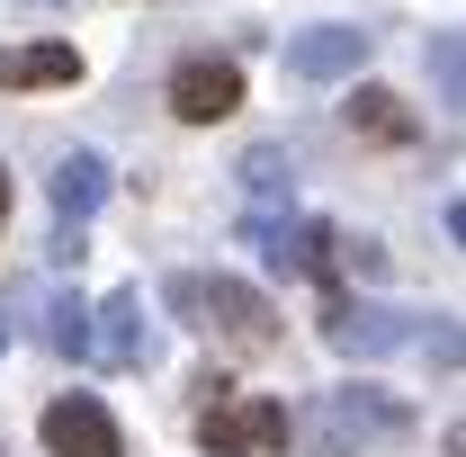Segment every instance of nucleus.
<instances>
[{
    "mask_svg": "<svg viewBox=\"0 0 466 457\" xmlns=\"http://www.w3.org/2000/svg\"><path fill=\"white\" fill-rule=\"evenodd\" d=\"M0 341H9V332H0Z\"/></svg>",
    "mask_w": 466,
    "mask_h": 457,
    "instance_id": "412c9836",
    "label": "nucleus"
},
{
    "mask_svg": "<svg viewBox=\"0 0 466 457\" xmlns=\"http://www.w3.org/2000/svg\"><path fill=\"white\" fill-rule=\"evenodd\" d=\"M0 225H9V171H0Z\"/></svg>",
    "mask_w": 466,
    "mask_h": 457,
    "instance_id": "6ab92c4d",
    "label": "nucleus"
},
{
    "mask_svg": "<svg viewBox=\"0 0 466 457\" xmlns=\"http://www.w3.org/2000/svg\"><path fill=\"white\" fill-rule=\"evenodd\" d=\"M341 269H350V279H386V242H368V233H341Z\"/></svg>",
    "mask_w": 466,
    "mask_h": 457,
    "instance_id": "dca6fc26",
    "label": "nucleus"
},
{
    "mask_svg": "<svg viewBox=\"0 0 466 457\" xmlns=\"http://www.w3.org/2000/svg\"><path fill=\"white\" fill-rule=\"evenodd\" d=\"M99 359L108 368H153V314H144V287H116L99 305Z\"/></svg>",
    "mask_w": 466,
    "mask_h": 457,
    "instance_id": "0eeeda50",
    "label": "nucleus"
},
{
    "mask_svg": "<svg viewBox=\"0 0 466 457\" xmlns=\"http://www.w3.org/2000/svg\"><path fill=\"white\" fill-rule=\"evenodd\" d=\"M449 233H458V242H466V198H458V207H449Z\"/></svg>",
    "mask_w": 466,
    "mask_h": 457,
    "instance_id": "a211bd4d",
    "label": "nucleus"
},
{
    "mask_svg": "<svg viewBox=\"0 0 466 457\" xmlns=\"http://www.w3.org/2000/svg\"><path fill=\"white\" fill-rule=\"evenodd\" d=\"M412 350H421V368H466V323H449V314H431V323L412 332Z\"/></svg>",
    "mask_w": 466,
    "mask_h": 457,
    "instance_id": "2eb2a0df",
    "label": "nucleus"
},
{
    "mask_svg": "<svg viewBox=\"0 0 466 457\" xmlns=\"http://www.w3.org/2000/svg\"><path fill=\"white\" fill-rule=\"evenodd\" d=\"M288 403H269V395H233L216 403V412H198V449L207 457H269V449H288Z\"/></svg>",
    "mask_w": 466,
    "mask_h": 457,
    "instance_id": "f257e3e1",
    "label": "nucleus"
},
{
    "mask_svg": "<svg viewBox=\"0 0 466 457\" xmlns=\"http://www.w3.org/2000/svg\"><path fill=\"white\" fill-rule=\"evenodd\" d=\"M341 126H350V135H368V144H412L404 99H395V90H377V81H359V90L341 99Z\"/></svg>",
    "mask_w": 466,
    "mask_h": 457,
    "instance_id": "9b49d317",
    "label": "nucleus"
},
{
    "mask_svg": "<svg viewBox=\"0 0 466 457\" xmlns=\"http://www.w3.org/2000/svg\"><path fill=\"white\" fill-rule=\"evenodd\" d=\"M404 421H412V412L386 395V386H341V395H323V449L350 457L359 440H395Z\"/></svg>",
    "mask_w": 466,
    "mask_h": 457,
    "instance_id": "20e7f679",
    "label": "nucleus"
},
{
    "mask_svg": "<svg viewBox=\"0 0 466 457\" xmlns=\"http://www.w3.org/2000/svg\"><path fill=\"white\" fill-rule=\"evenodd\" d=\"M207 314H216V332H225L233 350H269L279 341V305L251 279H225V269H216V279H207Z\"/></svg>",
    "mask_w": 466,
    "mask_h": 457,
    "instance_id": "423d86ee",
    "label": "nucleus"
},
{
    "mask_svg": "<svg viewBox=\"0 0 466 457\" xmlns=\"http://www.w3.org/2000/svg\"><path fill=\"white\" fill-rule=\"evenodd\" d=\"M46 341L63 359H99V314L81 305V296H55V323H46Z\"/></svg>",
    "mask_w": 466,
    "mask_h": 457,
    "instance_id": "4468645a",
    "label": "nucleus"
},
{
    "mask_svg": "<svg viewBox=\"0 0 466 457\" xmlns=\"http://www.w3.org/2000/svg\"><path fill=\"white\" fill-rule=\"evenodd\" d=\"M46 449L55 457H126V440H116V412L99 395H55L46 403Z\"/></svg>",
    "mask_w": 466,
    "mask_h": 457,
    "instance_id": "39448f33",
    "label": "nucleus"
},
{
    "mask_svg": "<svg viewBox=\"0 0 466 457\" xmlns=\"http://www.w3.org/2000/svg\"><path fill=\"white\" fill-rule=\"evenodd\" d=\"M449 457H466V412H458V421H449Z\"/></svg>",
    "mask_w": 466,
    "mask_h": 457,
    "instance_id": "f3484780",
    "label": "nucleus"
},
{
    "mask_svg": "<svg viewBox=\"0 0 466 457\" xmlns=\"http://www.w3.org/2000/svg\"><path fill=\"white\" fill-rule=\"evenodd\" d=\"M171 117L179 126H225L233 108H242V72H233L225 55H179L171 63Z\"/></svg>",
    "mask_w": 466,
    "mask_h": 457,
    "instance_id": "7ed1b4c3",
    "label": "nucleus"
},
{
    "mask_svg": "<svg viewBox=\"0 0 466 457\" xmlns=\"http://www.w3.org/2000/svg\"><path fill=\"white\" fill-rule=\"evenodd\" d=\"M368 63V36L359 27H305V36H288V72L296 81H350Z\"/></svg>",
    "mask_w": 466,
    "mask_h": 457,
    "instance_id": "6e6552de",
    "label": "nucleus"
},
{
    "mask_svg": "<svg viewBox=\"0 0 466 457\" xmlns=\"http://www.w3.org/2000/svg\"><path fill=\"white\" fill-rule=\"evenodd\" d=\"M233 179H242V188H251L260 207H279V198L296 188V162L279 153V144H251V153H242V171H233Z\"/></svg>",
    "mask_w": 466,
    "mask_h": 457,
    "instance_id": "ddd939ff",
    "label": "nucleus"
},
{
    "mask_svg": "<svg viewBox=\"0 0 466 457\" xmlns=\"http://www.w3.org/2000/svg\"><path fill=\"white\" fill-rule=\"evenodd\" d=\"M421 63H431V90H440V108H458L466 117V36L449 27V36H431L421 46Z\"/></svg>",
    "mask_w": 466,
    "mask_h": 457,
    "instance_id": "f8f14e48",
    "label": "nucleus"
},
{
    "mask_svg": "<svg viewBox=\"0 0 466 457\" xmlns=\"http://www.w3.org/2000/svg\"><path fill=\"white\" fill-rule=\"evenodd\" d=\"M36 9H63V0H36Z\"/></svg>",
    "mask_w": 466,
    "mask_h": 457,
    "instance_id": "aec40b11",
    "label": "nucleus"
},
{
    "mask_svg": "<svg viewBox=\"0 0 466 457\" xmlns=\"http://www.w3.org/2000/svg\"><path fill=\"white\" fill-rule=\"evenodd\" d=\"M72 81H81L72 46H9L0 55V90H72Z\"/></svg>",
    "mask_w": 466,
    "mask_h": 457,
    "instance_id": "1a4fd4ad",
    "label": "nucleus"
},
{
    "mask_svg": "<svg viewBox=\"0 0 466 457\" xmlns=\"http://www.w3.org/2000/svg\"><path fill=\"white\" fill-rule=\"evenodd\" d=\"M99 198H108V162H99V153H63L55 162V216L63 225H90Z\"/></svg>",
    "mask_w": 466,
    "mask_h": 457,
    "instance_id": "9d476101",
    "label": "nucleus"
},
{
    "mask_svg": "<svg viewBox=\"0 0 466 457\" xmlns=\"http://www.w3.org/2000/svg\"><path fill=\"white\" fill-rule=\"evenodd\" d=\"M412 314H395V305H359V296H341V279H323V341L341 350V359H386V350H404Z\"/></svg>",
    "mask_w": 466,
    "mask_h": 457,
    "instance_id": "f03ea898",
    "label": "nucleus"
}]
</instances>
